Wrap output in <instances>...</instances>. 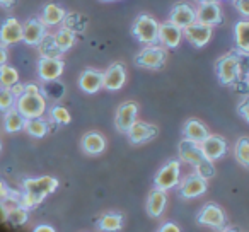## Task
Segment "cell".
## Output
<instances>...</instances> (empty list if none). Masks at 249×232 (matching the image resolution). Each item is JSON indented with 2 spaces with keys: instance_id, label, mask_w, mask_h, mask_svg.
I'll return each mask as SVG.
<instances>
[{
  "instance_id": "cell-1",
  "label": "cell",
  "mask_w": 249,
  "mask_h": 232,
  "mask_svg": "<svg viewBox=\"0 0 249 232\" xmlns=\"http://www.w3.org/2000/svg\"><path fill=\"white\" fill-rule=\"evenodd\" d=\"M24 186V196H22V207L33 208L36 205H39L50 193L56 190L58 181L55 178L43 176L36 178V179H26L22 183Z\"/></svg>"
},
{
  "instance_id": "cell-2",
  "label": "cell",
  "mask_w": 249,
  "mask_h": 232,
  "mask_svg": "<svg viewBox=\"0 0 249 232\" xmlns=\"http://www.w3.org/2000/svg\"><path fill=\"white\" fill-rule=\"evenodd\" d=\"M18 109L26 120L39 118V116H43V113H45V109H46V101L39 92H36V94L24 92L22 96H19V99H18Z\"/></svg>"
},
{
  "instance_id": "cell-3",
  "label": "cell",
  "mask_w": 249,
  "mask_h": 232,
  "mask_svg": "<svg viewBox=\"0 0 249 232\" xmlns=\"http://www.w3.org/2000/svg\"><path fill=\"white\" fill-rule=\"evenodd\" d=\"M217 75L224 86H231L241 77V69H239V60L235 53L222 56L217 62Z\"/></svg>"
},
{
  "instance_id": "cell-4",
  "label": "cell",
  "mask_w": 249,
  "mask_h": 232,
  "mask_svg": "<svg viewBox=\"0 0 249 232\" xmlns=\"http://www.w3.org/2000/svg\"><path fill=\"white\" fill-rule=\"evenodd\" d=\"M133 35L142 43L152 45L159 39V24L150 16H140L135 21V26H133Z\"/></svg>"
},
{
  "instance_id": "cell-5",
  "label": "cell",
  "mask_w": 249,
  "mask_h": 232,
  "mask_svg": "<svg viewBox=\"0 0 249 232\" xmlns=\"http://www.w3.org/2000/svg\"><path fill=\"white\" fill-rule=\"evenodd\" d=\"M178 179H179V162L178 161H171V162H167L157 173L156 186L157 190H162V191L171 190V188L178 184Z\"/></svg>"
},
{
  "instance_id": "cell-6",
  "label": "cell",
  "mask_w": 249,
  "mask_h": 232,
  "mask_svg": "<svg viewBox=\"0 0 249 232\" xmlns=\"http://www.w3.org/2000/svg\"><path fill=\"white\" fill-rule=\"evenodd\" d=\"M183 33H184V36H186L188 41L193 43V45L198 46V48H201V46H205L208 41H210L212 26L201 24V22H193V24H190L188 28H184Z\"/></svg>"
},
{
  "instance_id": "cell-7",
  "label": "cell",
  "mask_w": 249,
  "mask_h": 232,
  "mask_svg": "<svg viewBox=\"0 0 249 232\" xmlns=\"http://www.w3.org/2000/svg\"><path fill=\"white\" fill-rule=\"evenodd\" d=\"M166 62V50L162 46H149L137 56V63L147 69H157Z\"/></svg>"
},
{
  "instance_id": "cell-8",
  "label": "cell",
  "mask_w": 249,
  "mask_h": 232,
  "mask_svg": "<svg viewBox=\"0 0 249 232\" xmlns=\"http://www.w3.org/2000/svg\"><path fill=\"white\" fill-rule=\"evenodd\" d=\"M38 72L39 77L46 82L50 80H56L63 72V62L55 56H43L38 63Z\"/></svg>"
},
{
  "instance_id": "cell-9",
  "label": "cell",
  "mask_w": 249,
  "mask_h": 232,
  "mask_svg": "<svg viewBox=\"0 0 249 232\" xmlns=\"http://www.w3.org/2000/svg\"><path fill=\"white\" fill-rule=\"evenodd\" d=\"M24 39V28L18 19H7L0 28V41L4 45H16Z\"/></svg>"
},
{
  "instance_id": "cell-10",
  "label": "cell",
  "mask_w": 249,
  "mask_h": 232,
  "mask_svg": "<svg viewBox=\"0 0 249 232\" xmlns=\"http://www.w3.org/2000/svg\"><path fill=\"white\" fill-rule=\"evenodd\" d=\"M179 157L184 162L191 164V166H198V164L207 159L203 150H201L200 143L191 142V140H188V139H184L183 142L179 143Z\"/></svg>"
},
{
  "instance_id": "cell-11",
  "label": "cell",
  "mask_w": 249,
  "mask_h": 232,
  "mask_svg": "<svg viewBox=\"0 0 249 232\" xmlns=\"http://www.w3.org/2000/svg\"><path fill=\"white\" fill-rule=\"evenodd\" d=\"M137 104L135 103H124L118 107V113H116V128L120 132H126L133 126L137 120Z\"/></svg>"
},
{
  "instance_id": "cell-12",
  "label": "cell",
  "mask_w": 249,
  "mask_h": 232,
  "mask_svg": "<svg viewBox=\"0 0 249 232\" xmlns=\"http://www.w3.org/2000/svg\"><path fill=\"white\" fill-rule=\"evenodd\" d=\"M201 150H203L205 157L210 161H217L220 159L222 156L225 154L227 150V143L222 137H217V135H208L203 142L200 143Z\"/></svg>"
},
{
  "instance_id": "cell-13",
  "label": "cell",
  "mask_w": 249,
  "mask_h": 232,
  "mask_svg": "<svg viewBox=\"0 0 249 232\" xmlns=\"http://www.w3.org/2000/svg\"><path fill=\"white\" fill-rule=\"evenodd\" d=\"M198 222L201 225H208L213 229H222L225 225V215L217 205H207L198 215Z\"/></svg>"
},
{
  "instance_id": "cell-14",
  "label": "cell",
  "mask_w": 249,
  "mask_h": 232,
  "mask_svg": "<svg viewBox=\"0 0 249 232\" xmlns=\"http://www.w3.org/2000/svg\"><path fill=\"white\" fill-rule=\"evenodd\" d=\"M171 22L179 26L181 29L188 28L190 24L196 22V11L188 4H178L171 12Z\"/></svg>"
},
{
  "instance_id": "cell-15",
  "label": "cell",
  "mask_w": 249,
  "mask_h": 232,
  "mask_svg": "<svg viewBox=\"0 0 249 232\" xmlns=\"http://www.w3.org/2000/svg\"><path fill=\"white\" fill-rule=\"evenodd\" d=\"M181 38H183V29L179 26L173 24L171 21L159 26V39L167 48H176L179 45Z\"/></svg>"
},
{
  "instance_id": "cell-16",
  "label": "cell",
  "mask_w": 249,
  "mask_h": 232,
  "mask_svg": "<svg viewBox=\"0 0 249 232\" xmlns=\"http://www.w3.org/2000/svg\"><path fill=\"white\" fill-rule=\"evenodd\" d=\"M220 21H222V11L217 2L200 4V7H198V11H196V22L213 26V24H218Z\"/></svg>"
},
{
  "instance_id": "cell-17",
  "label": "cell",
  "mask_w": 249,
  "mask_h": 232,
  "mask_svg": "<svg viewBox=\"0 0 249 232\" xmlns=\"http://www.w3.org/2000/svg\"><path fill=\"white\" fill-rule=\"evenodd\" d=\"M181 195L184 198H195V196H200L207 191V179L200 178L198 174H193V176H188L186 179L181 183L179 188Z\"/></svg>"
},
{
  "instance_id": "cell-18",
  "label": "cell",
  "mask_w": 249,
  "mask_h": 232,
  "mask_svg": "<svg viewBox=\"0 0 249 232\" xmlns=\"http://www.w3.org/2000/svg\"><path fill=\"white\" fill-rule=\"evenodd\" d=\"M124 79H126V75H124V67L121 65V63H114V65H111L109 69H107V72L104 73L103 87L107 90H118L123 87Z\"/></svg>"
},
{
  "instance_id": "cell-19",
  "label": "cell",
  "mask_w": 249,
  "mask_h": 232,
  "mask_svg": "<svg viewBox=\"0 0 249 232\" xmlns=\"http://www.w3.org/2000/svg\"><path fill=\"white\" fill-rule=\"evenodd\" d=\"M104 84V73L96 72V70H86V72L80 75L79 86L84 92H97V90L103 87Z\"/></svg>"
},
{
  "instance_id": "cell-20",
  "label": "cell",
  "mask_w": 249,
  "mask_h": 232,
  "mask_svg": "<svg viewBox=\"0 0 249 232\" xmlns=\"http://www.w3.org/2000/svg\"><path fill=\"white\" fill-rule=\"evenodd\" d=\"M45 22L43 21H38V19H33L29 21L28 24L24 26V39L28 45L35 46V45H39L45 38Z\"/></svg>"
},
{
  "instance_id": "cell-21",
  "label": "cell",
  "mask_w": 249,
  "mask_h": 232,
  "mask_svg": "<svg viewBox=\"0 0 249 232\" xmlns=\"http://www.w3.org/2000/svg\"><path fill=\"white\" fill-rule=\"evenodd\" d=\"M157 135V128L152 125H147V123H139L135 122L133 126L128 130V137L133 143H142L145 140H150Z\"/></svg>"
},
{
  "instance_id": "cell-22",
  "label": "cell",
  "mask_w": 249,
  "mask_h": 232,
  "mask_svg": "<svg viewBox=\"0 0 249 232\" xmlns=\"http://www.w3.org/2000/svg\"><path fill=\"white\" fill-rule=\"evenodd\" d=\"M183 133L188 140L196 142V143H201L208 137V130L205 128V125H201L200 122H196V120H190V122L184 125Z\"/></svg>"
},
{
  "instance_id": "cell-23",
  "label": "cell",
  "mask_w": 249,
  "mask_h": 232,
  "mask_svg": "<svg viewBox=\"0 0 249 232\" xmlns=\"http://www.w3.org/2000/svg\"><path fill=\"white\" fill-rule=\"evenodd\" d=\"M235 46L239 52L249 53V21H239L234 29Z\"/></svg>"
},
{
  "instance_id": "cell-24",
  "label": "cell",
  "mask_w": 249,
  "mask_h": 232,
  "mask_svg": "<svg viewBox=\"0 0 249 232\" xmlns=\"http://www.w3.org/2000/svg\"><path fill=\"white\" fill-rule=\"evenodd\" d=\"M164 207H166V193L162 190L152 191V195L149 196V203H147V210L152 217H159L162 214Z\"/></svg>"
},
{
  "instance_id": "cell-25",
  "label": "cell",
  "mask_w": 249,
  "mask_h": 232,
  "mask_svg": "<svg viewBox=\"0 0 249 232\" xmlns=\"http://www.w3.org/2000/svg\"><path fill=\"white\" fill-rule=\"evenodd\" d=\"M82 147L89 154H101L104 150V147H106V143H104V139L99 133L90 132L82 139Z\"/></svg>"
},
{
  "instance_id": "cell-26",
  "label": "cell",
  "mask_w": 249,
  "mask_h": 232,
  "mask_svg": "<svg viewBox=\"0 0 249 232\" xmlns=\"http://www.w3.org/2000/svg\"><path fill=\"white\" fill-rule=\"evenodd\" d=\"M24 116L19 113V109H7L5 113V130L7 132H19L24 128Z\"/></svg>"
},
{
  "instance_id": "cell-27",
  "label": "cell",
  "mask_w": 249,
  "mask_h": 232,
  "mask_svg": "<svg viewBox=\"0 0 249 232\" xmlns=\"http://www.w3.org/2000/svg\"><path fill=\"white\" fill-rule=\"evenodd\" d=\"M73 39H75V36H73L72 31H69V29H60V31L53 36V45H55V48L60 50V52H65V50L72 48Z\"/></svg>"
},
{
  "instance_id": "cell-28",
  "label": "cell",
  "mask_w": 249,
  "mask_h": 232,
  "mask_svg": "<svg viewBox=\"0 0 249 232\" xmlns=\"http://www.w3.org/2000/svg\"><path fill=\"white\" fill-rule=\"evenodd\" d=\"M65 18V11L55 4H48L43 11V22L45 24H58Z\"/></svg>"
},
{
  "instance_id": "cell-29",
  "label": "cell",
  "mask_w": 249,
  "mask_h": 232,
  "mask_svg": "<svg viewBox=\"0 0 249 232\" xmlns=\"http://www.w3.org/2000/svg\"><path fill=\"white\" fill-rule=\"evenodd\" d=\"M19 80V75H18V70L12 69L9 65H0V86L2 87H7L11 89L12 86H16Z\"/></svg>"
},
{
  "instance_id": "cell-30",
  "label": "cell",
  "mask_w": 249,
  "mask_h": 232,
  "mask_svg": "<svg viewBox=\"0 0 249 232\" xmlns=\"http://www.w3.org/2000/svg\"><path fill=\"white\" fill-rule=\"evenodd\" d=\"M121 225H123V218L120 215H114V214H107V215H103L99 218V227L103 231H107V232H114V231H120Z\"/></svg>"
},
{
  "instance_id": "cell-31",
  "label": "cell",
  "mask_w": 249,
  "mask_h": 232,
  "mask_svg": "<svg viewBox=\"0 0 249 232\" xmlns=\"http://www.w3.org/2000/svg\"><path fill=\"white\" fill-rule=\"evenodd\" d=\"M28 222V208L22 207V205H19V207L16 208H11V210H7V224L11 225H22Z\"/></svg>"
},
{
  "instance_id": "cell-32",
  "label": "cell",
  "mask_w": 249,
  "mask_h": 232,
  "mask_svg": "<svg viewBox=\"0 0 249 232\" xmlns=\"http://www.w3.org/2000/svg\"><path fill=\"white\" fill-rule=\"evenodd\" d=\"M235 157H237V161L242 166L249 169V139L242 137V139L237 140V143H235Z\"/></svg>"
},
{
  "instance_id": "cell-33",
  "label": "cell",
  "mask_w": 249,
  "mask_h": 232,
  "mask_svg": "<svg viewBox=\"0 0 249 232\" xmlns=\"http://www.w3.org/2000/svg\"><path fill=\"white\" fill-rule=\"evenodd\" d=\"M24 128L28 130L29 135L33 137H45L46 135V123L39 118H29L26 120Z\"/></svg>"
},
{
  "instance_id": "cell-34",
  "label": "cell",
  "mask_w": 249,
  "mask_h": 232,
  "mask_svg": "<svg viewBox=\"0 0 249 232\" xmlns=\"http://www.w3.org/2000/svg\"><path fill=\"white\" fill-rule=\"evenodd\" d=\"M195 169H196L198 176L203 178V179H210V178H213V174H215L213 161H210V159H205L203 162H200L198 166H195Z\"/></svg>"
},
{
  "instance_id": "cell-35",
  "label": "cell",
  "mask_w": 249,
  "mask_h": 232,
  "mask_svg": "<svg viewBox=\"0 0 249 232\" xmlns=\"http://www.w3.org/2000/svg\"><path fill=\"white\" fill-rule=\"evenodd\" d=\"M12 104H14V94L7 87H0V109H11Z\"/></svg>"
},
{
  "instance_id": "cell-36",
  "label": "cell",
  "mask_w": 249,
  "mask_h": 232,
  "mask_svg": "<svg viewBox=\"0 0 249 232\" xmlns=\"http://www.w3.org/2000/svg\"><path fill=\"white\" fill-rule=\"evenodd\" d=\"M52 118L55 120L56 123H60V125H67V123L70 122V113L65 107L56 106V107H53V111H52Z\"/></svg>"
},
{
  "instance_id": "cell-37",
  "label": "cell",
  "mask_w": 249,
  "mask_h": 232,
  "mask_svg": "<svg viewBox=\"0 0 249 232\" xmlns=\"http://www.w3.org/2000/svg\"><path fill=\"white\" fill-rule=\"evenodd\" d=\"M239 60V69H241V77H246L249 73V53L246 52H237L235 53Z\"/></svg>"
},
{
  "instance_id": "cell-38",
  "label": "cell",
  "mask_w": 249,
  "mask_h": 232,
  "mask_svg": "<svg viewBox=\"0 0 249 232\" xmlns=\"http://www.w3.org/2000/svg\"><path fill=\"white\" fill-rule=\"evenodd\" d=\"M234 5L244 18H249V0H234Z\"/></svg>"
},
{
  "instance_id": "cell-39",
  "label": "cell",
  "mask_w": 249,
  "mask_h": 232,
  "mask_svg": "<svg viewBox=\"0 0 249 232\" xmlns=\"http://www.w3.org/2000/svg\"><path fill=\"white\" fill-rule=\"evenodd\" d=\"M239 113H241V116L246 120V122L249 123V97L248 99H244L241 104H239Z\"/></svg>"
},
{
  "instance_id": "cell-40",
  "label": "cell",
  "mask_w": 249,
  "mask_h": 232,
  "mask_svg": "<svg viewBox=\"0 0 249 232\" xmlns=\"http://www.w3.org/2000/svg\"><path fill=\"white\" fill-rule=\"evenodd\" d=\"M159 232H181V231H179V227H178L176 224H166Z\"/></svg>"
},
{
  "instance_id": "cell-41",
  "label": "cell",
  "mask_w": 249,
  "mask_h": 232,
  "mask_svg": "<svg viewBox=\"0 0 249 232\" xmlns=\"http://www.w3.org/2000/svg\"><path fill=\"white\" fill-rule=\"evenodd\" d=\"M5 198H9V190L5 188V184L0 181V200H5Z\"/></svg>"
},
{
  "instance_id": "cell-42",
  "label": "cell",
  "mask_w": 249,
  "mask_h": 232,
  "mask_svg": "<svg viewBox=\"0 0 249 232\" xmlns=\"http://www.w3.org/2000/svg\"><path fill=\"white\" fill-rule=\"evenodd\" d=\"M24 92L36 94V92H39V89H38V86H35V84H28V86H24Z\"/></svg>"
},
{
  "instance_id": "cell-43",
  "label": "cell",
  "mask_w": 249,
  "mask_h": 232,
  "mask_svg": "<svg viewBox=\"0 0 249 232\" xmlns=\"http://www.w3.org/2000/svg\"><path fill=\"white\" fill-rule=\"evenodd\" d=\"M11 90H12V94H14V96H22V94H24V87L18 86V84H16V86H12Z\"/></svg>"
},
{
  "instance_id": "cell-44",
  "label": "cell",
  "mask_w": 249,
  "mask_h": 232,
  "mask_svg": "<svg viewBox=\"0 0 249 232\" xmlns=\"http://www.w3.org/2000/svg\"><path fill=\"white\" fill-rule=\"evenodd\" d=\"M5 62H7V50L0 45V65H4Z\"/></svg>"
},
{
  "instance_id": "cell-45",
  "label": "cell",
  "mask_w": 249,
  "mask_h": 232,
  "mask_svg": "<svg viewBox=\"0 0 249 232\" xmlns=\"http://www.w3.org/2000/svg\"><path fill=\"white\" fill-rule=\"evenodd\" d=\"M0 222H2V224L7 222V210H5V207L2 205V201H0Z\"/></svg>"
},
{
  "instance_id": "cell-46",
  "label": "cell",
  "mask_w": 249,
  "mask_h": 232,
  "mask_svg": "<svg viewBox=\"0 0 249 232\" xmlns=\"http://www.w3.org/2000/svg\"><path fill=\"white\" fill-rule=\"evenodd\" d=\"M33 232H55V231H53V227H50V225H39V227H36Z\"/></svg>"
},
{
  "instance_id": "cell-47",
  "label": "cell",
  "mask_w": 249,
  "mask_h": 232,
  "mask_svg": "<svg viewBox=\"0 0 249 232\" xmlns=\"http://www.w3.org/2000/svg\"><path fill=\"white\" fill-rule=\"evenodd\" d=\"M0 4H2V5H9V4H12V0H0Z\"/></svg>"
},
{
  "instance_id": "cell-48",
  "label": "cell",
  "mask_w": 249,
  "mask_h": 232,
  "mask_svg": "<svg viewBox=\"0 0 249 232\" xmlns=\"http://www.w3.org/2000/svg\"><path fill=\"white\" fill-rule=\"evenodd\" d=\"M200 4H210V2H217V0H198Z\"/></svg>"
},
{
  "instance_id": "cell-49",
  "label": "cell",
  "mask_w": 249,
  "mask_h": 232,
  "mask_svg": "<svg viewBox=\"0 0 249 232\" xmlns=\"http://www.w3.org/2000/svg\"><path fill=\"white\" fill-rule=\"evenodd\" d=\"M246 86H248V89H249V73L246 75Z\"/></svg>"
},
{
  "instance_id": "cell-50",
  "label": "cell",
  "mask_w": 249,
  "mask_h": 232,
  "mask_svg": "<svg viewBox=\"0 0 249 232\" xmlns=\"http://www.w3.org/2000/svg\"><path fill=\"white\" fill-rule=\"evenodd\" d=\"M224 232H237L235 229H229V231H224Z\"/></svg>"
},
{
  "instance_id": "cell-51",
  "label": "cell",
  "mask_w": 249,
  "mask_h": 232,
  "mask_svg": "<svg viewBox=\"0 0 249 232\" xmlns=\"http://www.w3.org/2000/svg\"><path fill=\"white\" fill-rule=\"evenodd\" d=\"M0 150H2V145H0Z\"/></svg>"
},
{
  "instance_id": "cell-52",
  "label": "cell",
  "mask_w": 249,
  "mask_h": 232,
  "mask_svg": "<svg viewBox=\"0 0 249 232\" xmlns=\"http://www.w3.org/2000/svg\"><path fill=\"white\" fill-rule=\"evenodd\" d=\"M107 2H111V0H107Z\"/></svg>"
}]
</instances>
